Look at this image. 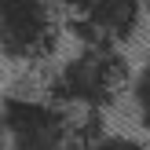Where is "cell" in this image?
<instances>
[{
	"label": "cell",
	"mask_w": 150,
	"mask_h": 150,
	"mask_svg": "<svg viewBox=\"0 0 150 150\" xmlns=\"http://www.w3.org/2000/svg\"><path fill=\"white\" fill-rule=\"evenodd\" d=\"M146 0H62V11L70 15V26L81 33L84 44H110L136 37Z\"/></svg>",
	"instance_id": "4"
},
{
	"label": "cell",
	"mask_w": 150,
	"mask_h": 150,
	"mask_svg": "<svg viewBox=\"0 0 150 150\" xmlns=\"http://www.w3.org/2000/svg\"><path fill=\"white\" fill-rule=\"evenodd\" d=\"M128 77L132 73L125 59L117 55V48L81 40V48L48 73V99H55L66 110L77 106L88 117H95L117 99V92L128 84Z\"/></svg>",
	"instance_id": "1"
},
{
	"label": "cell",
	"mask_w": 150,
	"mask_h": 150,
	"mask_svg": "<svg viewBox=\"0 0 150 150\" xmlns=\"http://www.w3.org/2000/svg\"><path fill=\"white\" fill-rule=\"evenodd\" d=\"M77 150H146V146H139L136 139H128V136H110V132H95V136H88L84 143H81Z\"/></svg>",
	"instance_id": "6"
},
{
	"label": "cell",
	"mask_w": 150,
	"mask_h": 150,
	"mask_svg": "<svg viewBox=\"0 0 150 150\" xmlns=\"http://www.w3.org/2000/svg\"><path fill=\"white\" fill-rule=\"evenodd\" d=\"M84 121L48 95L7 92L4 99V136L11 150H77Z\"/></svg>",
	"instance_id": "2"
},
{
	"label": "cell",
	"mask_w": 150,
	"mask_h": 150,
	"mask_svg": "<svg viewBox=\"0 0 150 150\" xmlns=\"http://www.w3.org/2000/svg\"><path fill=\"white\" fill-rule=\"evenodd\" d=\"M146 7H150V0H146Z\"/></svg>",
	"instance_id": "7"
},
{
	"label": "cell",
	"mask_w": 150,
	"mask_h": 150,
	"mask_svg": "<svg viewBox=\"0 0 150 150\" xmlns=\"http://www.w3.org/2000/svg\"><path fill=\"white\" fill-rule=\"evenodd\" d=\"M128 103H132V114H136L139 128L150 136V51L139 59V66L128 77Z\"/></svg>",
	"instance_id": "5"
},
{
	"label": "cell",
	"mask_w": 150,
	"mask_h": 150,
	"mask_svg": "<svg viewBox=\"0 0 150 150\" xmlns=\"http://www.w3.org/2000/svg\"><path fill=\"white\" fill-rule=\"evenodd\" d=\"M62 18L55 0H0V48L7 62L33 66L55 55Z\"/></svg>",
	"instance_id": "3"
}]
</instances>
